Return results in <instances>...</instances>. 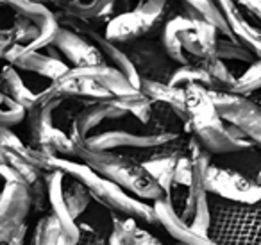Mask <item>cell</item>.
<instances>
[{"label":"cell","mask_w":261,"mask_h":245,"mask_svg":"<svg viewBox=\"0 0 261 245\" xmlns=\"http://www.w3.org/2000/svg\"><path fill=\"white\" fill-rule=\"evenodd\" d=\"M218 31L210 22L182 4V13L165 20L161 47L175 65L199 66L215 58Z\"/></svg>","instance_id":"6da1fadb"},{"label":"cell","mask_w":261,"mask_h":245,"mask_svg":"<svg viewBox=\"0 0 261 245\" xmlns=\"http://www.w3.org/2000/svg\"><path fill=\"white\" fill-rule=\"evenodd\" d=\"M50 170H61L66 176L75 177L77 181H81L86 186L91 199H95L98 204L106 206V208L111 209L116 215L130 216V218L138 220V222H147L150 226L158 224L152 206H149L145 201L133 197L125 190H122L118 184H115L113 181L93 172L84 163L77 161V159H63L48 156L47 172H50Z\"/></svg>","instance_id":"7a4b0ae2"},{"label":"cell","mask_w":261,"mask_h":245,"mask_svg":"<svg viewBox=\"0 0 261 245\" xmlns=\"http://www.w3.org/2000/svg\"><path fill=\"white\" fill-rule=\"evenodd\" d=\"M75 159L90 166L98 176L118 184L122 190H125L127 193L140 201L147 202L165 197L156 181L147 174L142 163L136 161L135 158L118 154L115 151H95V149L84 147L83 143H77Z\"/></svg>","instance_id":"3957f363"},{"label":"cell","mask_w":261,"mask_h":245,"mask_svg":"<svg viewBox=\"0 0 261 245\" xmlns=\"http://www.w3.org/2000/svg\"><path fill=\"white\" fill-rule=\"evenodd\" d=\"M170 0H135V6L115 13L106 22L104 36L116 45L150 36L165 23Z\"/></svg>","instance_id":"277c9868"},{"label":"cell","mask_w":261,"mask_h":245,"mask_svg":"<svg viewBox=\"0 0 261 245\" xmlns=\"http://www.w3.org/2000/svg\"><path fill=\"white\" fill-rule=\"evenodd\" d=\"M210 91L211 102L217 115L225 124L238 127L252 143H261V111L259 106L249 97L229 93V91Z\"/></svg>","instance_id":"5b68a950"},{"label":"cell","mask_w":261,"mask_h":245,"mask_svg":"<svg viewBox=\"0 0 261 245\" xmlns=\"http://www.w3.org/2000/svg\"><path fill=\"white\" fill-rule=\"evenodd\" d=\"M204 188L210 195L240 204H257L261 199V186L257 181L243 176L238 170L211 163L204 174Z\"/></svg>","instance_id":"8992f818"},{"label":"cell","mask_w":261,"mask_h":245,"mask_svg":"<svg viewBox=\"0 0 261 245\" xmlns=\"http://www.w3.org/2000/svg\"><path fill=\"white\" fill-rule=\"evenodd\" d=\"M123 52L130 63L135 65L140 79H152V81H163L167 83L170 74L174 72L175 63L167 56L161 43H156L152 40H140L129 41L122 45Z\"/></svg>","instance_id":"52a82bcc"},{"label":"cell","mask_w":261,"mask_h":245,"mask_svg":"<svg viewBox=\"0 0 261 245\" xmlns=\"http://www.w3.org/2000/svg\"><path fill=\"white\" fill-rule=\"evenodd\" d=\"M177 133H129V131H104L98 134H90L84 140V147L95 151H118V149H138V151H154L177 140Z\"/></svg>","instance_id":"ba28073f"},{"label":"cell","mask_w":261,"mask_h":245,"mask_svg":"<svg viewBox=\"0 0 261 245\" xmlns=\"http://www.w3.org/2000/svg\"><path fill=\"white\" fill-rule=\"evenodd\" d=\"M31 211L27 184L20 181L8 183L0 191V245H6L13 234L25 224Z\"/></svg>","instance_id":"9c48e42d"},{"label":"cell","mask_w":261,"mask_h":245,"mask_svg":"<svg viewBox=\"0 0 261 245\" xmlns=\"http://www.w3.org/2000/svg\"><path fill=\"white\" fill-rule=\"evenodd\" d=\"M4 61L18 70H25V72H33L36 76L47 77L50 83L59 79L70 68L59 56L43 54L41 51L27 48L20 43H15L9 47V51L4 56Z\"/></svg>","instance_id":"30bf717a"},{"label":"cell","mask_w":261,"mask_h":245,"mask_svg":"<svg viewBox=\"0 0 261 245\" xmlns=\"http://www.w3.org/2000/svg\"><path fill=\"white\" fill-rule=\"evenodd\" d=\"M127 115V111L118 104L116 97L104 101H86V106L70 124V140L73 143H84L91 131L97 129L104 120H120Z\"/></svg>","instance_id":"8fae6325"},{"label":"cell","mask_w":261,"mask_h":245,"mask_svg":"<svg viewBox=\"0 0 261 245\" xmlns=\"http://www.w3.org/2000/svg\"><path fill=\"white\" fill-rule=\"evenodd\" d=\"M50 47H54L58 52H61L63 58L66 59L65 63L70 68H79V66H90V65L104 63L98 48L84 34L75 33V31L68 29V27L59 26Z\"/></svg>","instance_id":"7c38bea8"},{"label":"cell","mask_w":261,"mask_h":245,"mask_svg":"<svg viewBox=\"0 0 261 245\" xmlns=\"http://www.w3.org/2000/svg\"><path fill=\"white\" fill-rule=\"evenodd\" d=\"M65 174L61 170H50V172H43L45 188H47V202L52 208V215H54L56 222L59 226V238L58 245H75L79 240V226L72 218V215L66 209L65 202H63L61 193V183Z\"/></svg>","instance_id":"4fadbf2b"},{"label":"cell","mask_w":261,"mask_h":245,"mask_svg":"<svg viewBox=\"0 0 261 245\" xmlns=\"http://www.w3.org/2000/svg\"><path fill=\"white\" fill-rule=\"evenodd\" d=\"M152 209L156 215L158 224L167 229V233L170 234L174 240H177L179 243L185 245H218L213 241V238H210L207 234H200L197 231H193L181 216L175 213V209L172 208L170 201L165 197L152 201Z\"/></svg>","instance_id":"5bb4252c"},{"label":"cell","mask_w":261,"mask_h":245,"mask_svg":"<svg viewBox=\"0 0 261 245\" xmlns=\"http://www.w3.org/2000/svg\"><path fill=\"white\" fill-rule=\"evenodd\" d=\"M220 9L222 16H224L225 23H227L229 31L232 36L243 43L256 58H259L261 52V33L257 26H254L245 15L238 9V6L232 0H215Z\"/></svg>","instance_id":"9a60e30c"},{"label":"cell","mask_w":261,"mask_h":245,"mask_svg":"<svg viewBox=\"0 0 261 245\" xmlns=\"http://www.w3.org/2000/svg\"><path fill=\"white\" fill-rule=\"evenodd\" d=\"M52 90L63 99H83V101H104L111 99L113 95L106 88L86 76H81L73 68L63 74L59 79L50 83Z\"/></svg>","instance_id":"2e32d148"},{"label":"cell","mask_w":261,"mask_h":245,"mask_svg":"<svg viewBox=\"0 0 261 245\" xmlns=\"http://www.w3.org/2000/svg\"><path fill=\"white\" fill-rule=\"evenodd\" d=\"M83 34L98 48V52H100V56H102V59H104L106 65H109V66H113V68L118 70V72L122 74V76L125 77V79L129 81L136 90H138L140 76H138V72H136L135 65L130 63V59L127 58V54L123 52L122 45H116V43H113V41H109L108 38H106L102 33H98L95 27L86 29Z\"/></svg>","instance_id":"e0dca14e"},{"label":"cell","mask_w":261,"mask_h":245,"mask_svg":"<svg viewBox=\"0 0 261 245\" xmlns=\"http://www.w3.org/2000/svg\"><path fill=\"white\" fill-rule=\"evenodd\" d=\"M177 140L163 145V147H161L163 151H158L160 147L154 149V154L149 156L145 161H142V166L158 183V186H160L161 191H163L165 199H168V193H170V184H172V177H174L177 158L185 152V149H182L181 145H175V149H170Z\"/></svg>","instance_id":"ac0fdd59"},{"label":"cell","mask_w":261,"mask_h":245,"mask_svg":"<svg viewBox=\"0 0 261 245\" xmlns=\"http://www.w3.org/2000/svg\"><path fill=\"white\" fill-rule=\"evenodd\" d=\"M138 90L149 99L150 102H158V104H165L172 109L175 116L182 122V126L188 120V113H186L185 106V91L182 88L172 86L163 81H152V79H140Z\"/></svg>","instance_id":"d6986e66"},{"label":"cell","mask_w":261,"mask_h":245,"mask_svg":"<svg viewBox=\"0 0 261 245\" xmlns=\"http://www.w3.org/2000/svg\"><path fill=\"white\" fill-rule=\"evenodd\" d=\"M81 76H86L90 79H93L95 83H98L102 88L109 91L113 97H122V95H130L136 90L122 74L113 66L106 65V63H98V65H90V66H79L73 68Z\"/></svg>","instance_id":"ffe728a7"},{"label":"cell","mask_w":261,"mask_h":245,"mask_svg":"<svg viewBox=\"0 0 261 245\" xmlns=\"http://www.w3.org/2000/svg\"><path fill=\"white\" fill-rule=\"evenodd\" d=\"M0 91L11 97L18 104H22L25 109H29L33 102L36 101V93L25 86L20 74L11 65L2 66V70H0Z\"/></svg>","instance_id":"44dd1931"},{"label":"cell","mask_w":261,"mask_h":245,"mask_svg":"<svg viewBox=\"0 0 261 245\" xmlns=\"http://www.w3.org/2000/svg\"><path fill=\"white\" fill-rule=\"evenodd\" d=\"M61 193H63V202H65L66 209L72 215L73 220H77L86 208L90 206V191L86 190L81 181H77L72 176H63V183H61Z\"/></svg>","instance_id":"7402d4cb"},{"label":"cell","mask_w":261,"mask_h":245,"mask_svg":"<svg viewBox=\"0 0 261 245\" xmlns=\"http://www.w3.org/2000/svg\"><path fill=\"white\" fill-rule=\"evenodd\" d=\"M182 4H186L188 8H192L197 15L202 16L206 22H210L215 29L218 31L220 36H225V38H231V40H236L232 36V33L229 31L227 23H225L224 16H222L220 9H218L217 2L215 0H181Z\"/></svg>","instance_id":"603a6c76"},{"label":"cell","mask_w":261,"mask_h":245,"mask_svg":"<svg viewBox=\"0 0 261 245\" xmlns=\"http://www.w3.org/2000/svg\"><path fill=\"white\" fill-rule=\"evenodd\" d=\"M199 68H202L204 72H206L207 79H210L211 91H229L232 84H234L236 77L232 76V72L227 68L225 61L218 59L217 56L207 59V61H204L202 65H199Z\"/></svg>","instance_id":"cb8c5ba5"},{"label":"cell","mask_w":261,"mask_h":245,"mask_svg":"<svg viewBox=\"0 0 261 245\" xmlns=\"http://www.w3.org/2000/svg\"><path fill=\"white\" fill-rule=\"evenodd\" d=\"M218 59L222 61H242L250 65L252 61H256V56L249 51L243 43H240L238 40H231V38H225L218 34L217 40V51H215Z\"/></svg>","instance_id":"d4e9b609"},{"label":"cell","mask_w":261,"mask_h":245,"mask_svg":"<svg viewBox=\"0 0 261 245\" xmlns=\"http://www.w3.org/2000/svg\"><path fill=\"white\" fill-rule=\"evenodd\" d=\"M118 104L122 106L127 111V115H133L138 122L149 124L150 115H152V102L142 93V91H135L130 95H122V97H116Z\"/></svg>","instance_id":"484cf974"},{"label":"cell","mask_w":261,"mask_h":245,"mask_svg":"<svg viewBox=\"0 0 261 245\" xmlns=\"http://www.w3.org/2000/svg\"><path fill=\"white\" fill-rule=\"evenodd\" d=\"M261 88V61L256 59L249 65L247 72H243L240 77L234 79V84L231 86L229 93L242 95V97H250Z\"/></svg>","instance_id":"4316f807"},{"label":"cell","mask_w":261,"mask_h":245,"mask_svg":"<svg viewBox=\"0 0 261 245\" xmlns=\"http://www.w3.org/2000/svg\"><path fill=\"white\" fill-rule=\"evenodd\" d=\"M168 84L177 88H185L186 84H200L206 90H210V79H207L206 72L199 66L193 65H179L177 68H174V72L170 74L167 81Z\"/></svg>","instance_id":"83f0119b"},{"label":"cell","mask_w":261,"mask_h":245,"mask_svg":"<svg viewBox=\"0 0 261 245\" xmlns=\"http://www.w3.org/2000/svg\"><path fill=\"white\" fill-rule=\"evenodd\" d=\"M6 165L13 170L16 179H18L20 183L27 184V186L43 176V172H41L40 168H36V166L31 161H27L23 156H18V154H15V152L6 151Z\"/></svg>","instance_id":"f1b7e54d"},{"label":"cell","mask_w":261,"mask_h":245,"mask_svg":"<svg viewBox=\"0 0 261 245\" xmlns=\"http://www.w3.org/2000/svg\"><path fill=\"white\" fill-rule=\"evenodd\" d=\"M59 226L56 222L54 215H43L38 220L36 227L33 231L31 245H58Z\"/></svg>","instance_id":"f546056e"},{"label":"cell","mask_w":261,"mask_h":245,"mask_svg":"<svg viewBox=\"0 0 261 245\" xmlns=\"http://www.w3.org/2000/svg\"><path fill=\"white\" fill-rule=\"evenodd\" d=\"M27 109L11 97L0 91V126L15 127L25 120Z\"/></svg>","instance_id":"4dcf8cb0"},{"label":"cell","mask_w":261,"mask_h":245,"mask_svg":"<svg viewBox=\"0 0 261 245\" xmlns=\"http://www.w3.org/2000/svg\"><path fill=\"white\" fill-rule=\"evenodd\" d=\"M9 29H11L13 38H15L16 43L23 45V47H29V45L40 36V27H38V23L22 15H15L13 26L9 27Z\"/></svg>","instance_id":"1f68e13d"},{"label":"cell","mask_w":261,"mask_h":245,"mask_svg":"<svg viewBox=\"0 0 261 245\" xmlns=\"http://www.w3.org/2000/svg\"><path fill=\"white\" fill-rule=\"evenodd\" d=\"M136 229V220L127 216L120 218L116 213H113V231L109 236V245H135L133 233Z\"/></svg>","instance_id":"d6a6232c"},{"label":"cell","mask_w":261,"mask_h":245,"mask_svg":"<svg viewBox=\"0 0 261 245\" xmlns=\"http://www.w3.org/2000/svg\"><path fill=\"white\" fill-rule=\"evenodd\" d=\"M0 147L4 151L15 152L18 156H23L27 161H31V154H33V147L25 145L15 133L11 131V127L0 126Z\"/></svg>","instance_id":"836d02e7"},{"label":"cell","mask_w":261,"mask_h":245,"mask_svg":"<svg viewBox=\"0 0 261 245\" xmlns=\"http://www.w3.org/2000/svg\"><path fill=\"white\" fill-rule=\"evenodd\" d=\"M27 190H29L31 208H34V211H43L45 204H47V188H45L43 176L34 181L33 184H29Z\"/></svg>","instance_id":"e575fe53"},{"label":"cell","mask_w":261,"mask_h":245,"mask_svg":"<svg viewBox=\"0 0 261 245\" xmlns=\"http://www.w3.org/2000/svg\"><path fill=\"white\" fill-rule=\"evenodd\" d=\"M238 9L254 23L257 26L261 20V0H232Z\"/></svg>","instance_id":"d590c367"},{"label":"cell","mask_w":261,"mask_h":245,"mask_svg":"<svg viewBox=\"0 0 261 245\" xmlns=\"http://www.w3.org/2000/svg\"><path fill=\"white\" fill-rule=\"evenodd\" d=\"M133 241H135V245H163V241L152 236L149 231L140 229L138 226H136L135 233H133Z\"/></svg>","instance_id":"8d00e7d4"},{"label":"cell","mask_w":261,"mask_h":245,"mask_svg":"<svg viewBox=\"0 0 261 245\" xmlns=\"http://www.w3.org/2000/svg\"><path fill=\"white\" fill-rule=\"evenodd\" d=\"M11 181H18L15 174H13V170L8 165H0V191H2V188L6 184L11 183Z\"/></svg>","instance_id":"74e56055"},{"label":"cell","mask_w":261,"mask_h":245,"mask_svg":"<svg viewBox=\"0 0 261 245\" xmlns=\"http://www.w3.org/2000/svg\"><path fill=\"white\" fill-rule=\"evenodd\" d=\"M25 236H27V224H23V226L13 234V238L6 245H23L25 243Z\"/></svg>","instance_id":"f35d334b"},{"label":"cell","mask_w":261,"mask_h":245,"mask_svg":"<svg viewBox=\"0 0 261 245\" xmlns=\"http://www.w3.org/2000/svg\"><path fill=\"white\" fill-rule=\"evenodd\" d=\"M0 165H6V151L0 147Z\"/></svg>","instance_id":"ab89813d"},{"label":"cell","mask_w":261,"mask_h":245,"mask_svg":"<svg viewBox=\"0 0 261 245\" xmlns=\"http://www.w3.org/2000/svg\"><path fill=\"white\" fill-rule=\"evenodd\" d=\"M175 245H185V243H179V241H177V243H175Z\"/></svg>","instance_id":"60d3db41"},{"label":"cell","mask_w":261,"mask_h":245,"mask_svg":"<svg viewBox=\"0 0 261 245\" xmlns=\"http://www.w3.org/2000/svg\"><path fill=\"white\" fill-rule=\"evenodd\" d=\"M113 2H116V0H113Z\"/></svg>","instance_id":"b9f144b4"}]
</instances>
